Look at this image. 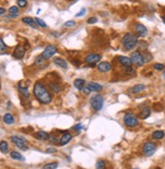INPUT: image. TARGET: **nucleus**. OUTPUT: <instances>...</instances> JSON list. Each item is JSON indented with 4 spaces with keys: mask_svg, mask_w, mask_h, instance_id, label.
Masks as SVG:
<instances>
[{
    "mask_svg": "<svg viewBox=\"0 0 165 169\" xmlns=\"http://www.w3.org/2000/svg\"><path fill=\"white\" fill-rule=\"evenodd\" d=\"M34 95L43 104H49L53 100V96L44 83L38 81L34 85Z\"/></svg>",
    "mask_w": 165,
    "mask_h": 169,
    "instance_id": "nucleus-1",
    "label": "nucleus"
},
{
    "mask_svg": "<svg viewBox=\"0 0 165 169\" xmlns=\"http://www.w3.org/2000/svg\"><path fill=\"white\" fill-rule=\"evenodd\" d=\"M138 37L132 32H127L122 39V45L128 51H132L138 46Z\"/></svg>",
    "mask_w": 165,
    "mask_h": 169,
    "instance_id": "nucleus-2",
    "label": "nucleus"
},
{
    "mask_svg": "<svg viewBox=\"0 0 165 169\" xmlns=\"http://www.w3.org/2000/svg\"><path fill=\"white\" fill-rule=\"evenodd\" d=\"M90 104H91L92 108H93L95 112H99L102 110V106H104V96L101 94H95L91 97L90 99Z\"/></svg>",
    "mask_w": 165,
    "mask_h": 169,
    "instance_id": "nucleus-3",
    "label": "nucleus"
},
{
    "mask_svg": "<svg viewBox=\"0 0 165 169\" xmlns=\"http://www.w3.org/2000/svg\"><path fill=\"white\" fill-rule=\"evenodd\" d=\"M124 123H125V125L127 126V127L135 128L139 125V119H138V117H136L134 113L128 112V113H126L125 117H124Z\"/></svg>",
    "mask_w": 165,
    "mask_h": 169,
    "instance_id": "nucleus-4",
    "label": "nucleus"
},
{
    "mask_svg": "<svg viewBox=\"0 0 165 169\" xmlns=\"http://www.w3.org/2000/svg\"><path fill=\"white\" fill-rule=\"evenodd\" d=\"M131 60H132V62H133V64H135L137 67H142V66L146 63L144 55L142 54L140 51H135V52L132 53Z\"/></svg>",
    "mask_w": 165,
    "mask_h": 169,
    "instance_id": "nucleus-5",
    "label": "nucleus"
},
{
    "mask_svg": "<svg viewBox=\"0 0 165 169\" xmlns=\"http://www.w3.org/2000/svg\"><path fill=\"white\" fill-rule=\"evenodd\" d=\"M102 90V85L96 82H90L87 85H85L83 89L84 94H89L90 92H99Z\"/></svg>",
    "mask_w": 165,
    "mask_h": 169,
    "instance_id": "nucleus-6",
    "label": "nucleus"
},
{
    "mask_svg": "<svg viewBox=\"0 0 165 169\" xmlns=\"http://www.w3.org/2000/svg\"><path fill=\"white\" fill-rule=\"evenodd\" d=\"M11 141L13 142V144L16 146L17 148H19L20 150H23V151H26L28 149V147L26 146V139L19 137V136H12L11 137Z\"/></svg>",
    "mask_w": 165,
    "mask_h": 169,
    "instance_id": "nucleus-7",
    "label": "nucleus"
},
{
    "mask_svg": "<svg viewBox=\"0 0 165 169\" xmlns=\"http://www.w3.org/2000/svg\"><path fill=\"white\" fill-rule=\"evenodd\" d=\"M156 149H157V147H156L155 143H153V142H147L143 147L144 155L147 156V157H151L156 152Z\"/></svg>",
    "mask_w": 165,
    "mask_h": 169,
    "instance_id": "nucleus-8",
    "label": "nucleus"
},
{
    "mask_svg": "<svg viewBox=\"0 0 165 169\" xmlns=\"http://www.w3.org/2000/svg\"><path fill=\"white\" fill-rule=\"evenodd\" d=\"M100 60H101V55L96 54V53H91L85 58V63L88 64L90 67H94Z\"/></svg>",
    "mask_w": 165,
    "mask_h": 169,
    "instance_id": "nucleus-9",
    "label": "nucleus"
},
{
    "mask_svg": "<svg viewBox=\"0 0 165 169\" xmlns=\"http://www.w3.org/2000/svg\"><path fill=\"white\" fill-rule=\"evenodd\" d=\"M57 51L58 50H57V48H56V46H54V45H48L41 56L44 58L45 60H49L57 53Z\"/></svg>",
    "mask_w": 165,
    "mask_h": 169,
    "instance_id": "nucleus-10",
    "label": "nucleus"
},
{
    "mask_svg": "<svg viewBox=\"0 0 165 169\" xmlns=\"http://www.w3.org/2000/svg\"><path fill=\"white\" fill-rule=\"evenodd\" d=\"M24 54H26V49L23 48V46H21V45H17V46L15 47V49H14L12 56L15 58V59L19 60V59H22V58L24 57Z\"/></svg>",
    "mask_w": 165,
    "mask_h": 169,
    "instance_id": "nucleus-11",
    "label": "nucleus"
},
{
    "mask_svg": "<svg viewBox=\"0 0 165 169\" xmlns=\"http://www.w3.org/2000/svg\"><path fill=\"white\" fill-rule=\"evenodd\" d=\"M135 30H136V32H137V36L141 37V38L146 37V34H148V30L146 28V26H143L142 23H136Z\"/></svg>",
    "mask_w": 165,
    "mask_h": 169,
    "instance_id": "nucleus-12",
    "label": "nucleus"
},
{
    "mask_svg": "<svg viewBox=\"0 0 165 169\" xmlns=\"http://www.w3.org/2000/svg\"><path fill=\"white\" fill-rule=\"evenodd\" d=\"M97 70L100 73H108L111 70V65L108 62H100L97 65Z\"/></svg>",
    "mask_w": 165,
    "mask_h": 169,
    "instance_id": "nucleus-13",
    "label": "nucleus"
},
{
    "mask_svg": "<svg viewBox=\"0 0 165 169\" xmlns=\"http://www.w3.org/2000/svg\"><path fill=\"white\" fill-rule=\"evenodd\" d=\"M22 22L26 24H28V26H32V28H39V26L37 24L36 20H35V18L30 17V16H26V17H22Z\"/></svg>",
    "mask_w": 165,
    "mask_h": 169,
    "instance_id": "nucleus-14",
    "label": "nucleus"
},
{
    "mask_svg": "<svg viewBox=\"0 0 165 169\" xmlns=\"http://www.w3.org/2000/svg\"><path fill=\"white\" fill-rule=\"evenodd\" d=\"M117 60H119V64H122L124 67H130V66H132V64H133L131 58L126 57V56H119L117 57Z\"/></svg>",
    "mask_w": 165,
    "mask_h": 169,
    "instance_id": "nucleus-15",
    "label": "nucleus"
},
{
    "mask_svg": "<svg viewBox=\"0 0 165 169\" xmlns=\"http://www.w3.org/2000/svg\"><path fill=\"white\" fill-rule=\"evenodd\" d=\"M35 138L40 141H48L49 138H50V135H49L47 132H44V131H40V132H37L35 133Z\"/></svg>",
    "mask_w": 165,
    "mask_h": 169,
    "instance_id": "nucleus-16",
    "label": "nucleus"
},
{
    "mask_svg": "<svg viewBox=\"0 0 165 169\" xmlns=\"http://www.w3.org/2000/svg\"><path fill=\"white\" fill-rule=\"evenodd\" d=\"M73 84H74V86H75L76 89H78V90H80V91H81V90L84 89L86 83H85V80H84V79H81V78H77V79L74 80Z\"/></svg>",
    "mask_w": 165,
    "mask_h": 169,
    "instance_id": "nucleus-17",
    "label": "nucleus"
},
{
    "mask_svg": "<svg viewBox=\"0 0 165 169\" xmlns=\"http://www.w3.org/2000/svg\"><path fill=\"white\" fill-rule=\"evenodd\" d=\"M145 89H146V85H144V84H136V85H134L133 87L130 89V92L133 94H136V93H140V92L144 91Z\"/></svg>",
    "mask_w": 165,
    "mask_h": 169,
    "instance_id": "nucleus-18",
    "label": "nucleus"
},
{
    "mask_svg": "<svg viewBox=\"0 0 165 169\" xmlns=\"http://www.w3.org/2000/svg\"><path fill=\"white\" fill-rule=\"evenodd\" d=\"M72 139V135L70 133H65L63 136L61 137V139H60V145L61 146H65L67 145L68 143H69L70 141H71Z\"/></svg>",
    "mask_w": 165,
    "mask_h": 169,
    "instance_id": "nucleus-19",
    "label": "nucleus"
},
{
    "mask_svg": "<svg viewBox=\"0 0 165 169\" xmlns=\"http://www.w3.org/2000/svg\"><path fill=\"white\" fill-rule=\"evenodd\" d=\"M53 62H54V64L56 66H58V67H60V68H63V69H66V68L68 67L67 62L64 59H62V58H54Z\"/></svg>",
    "mask_w": 165,
    "mask_h": 169,
    "instance_id": "nucleus-20",
    "label": "nucleus"
},
{
    "mask_svg": "<svg viewBox=\"0 0 165 169\" xmlns=\"http://www.w3.org/2000/svg\"><path fill=\"white\" fill-rule=\"evenodd\" d=\"M49 87L51 88V90H52L53 92H54V93H59L60 91H61L62 90V86L60 85L59 83H57V82H50V83H49Z\"/></svg>",
    "mask_w": 165,
    "mask_h": 169,
    "instance_id": "nucleus-21",
    "label": "nucleus"
},
{
    "mask_svg": "<svg viewBox=\"0 0 165 169\" xmlns=\"http://www.w3.org/2000/svg\"><path fill=\"white\" fill-rule=\"evenodd\" d=\"M3 121L6 125H12V123H14L15 119H14V117L11 113H5L3 117Z\"/></svg>",
    "mask_w": 165,
    "mask_h": 169,
    "instance_id": "nucleus-22",
    "label": "nucleus"
},
{
    "mask_svg": "<svg viewBox=\"0 0 165 169\" xmlns=\"http://www.w3.org/2000/svg\"><path fill=\"white\" fill-rule=\"evenodd\" d=\"M150 115H151V108L147 106V108H144L143 110H141V112H140V117L145 119H147V117H149Z\"/></svg>",
    "mask_w": 165,
    "mask_h": 169,
    "instance_id": "nucleus-23",
    "label": "nucleus"
},
{
    "mask_svg": "<svg viewBox=\"0 0 165 169\" xmlns=\"http://www.w3.org/2000/svg\"><path fill=\"white\" fill-rule=\"evenodd\" d=\"M10 157H11L13 160H18V161H24V157L19 153V152L12 151L11 153H10Z\"/></svg>",
    "mask_w": 165,
    "mask_h": 169,
    "instance_id": "nucleus-24",
    "label": "nucleus"
},
{
    "mask_svg": "<svg viewBox=\"0 0 165 169\" xmlns=\"http://www.w3.org/2000/svg\"><path fill=\"white\" fill-rule=\"evenodd\" d=\"M165 136V133L164 131H161V130H159V131H155L153 134H152V138L155 140H161L163 139Z\"/></svg>",
    "mask_w": 165,
    "mask_h": 169,
    "instance_id": "nucleus-25",
    "label": "nucleus"
},
{
    "mask_svg": "<svg viewBox=\"0 0 165 169\" xmlns=\"http://www.w3.org/2000/svg\"><path fill=\"white\" fill-rule=\"evenodd\" d=\"M123 72L126 74V75H129V76H134L136 75V70L134 69L132 66H130V67H125L123 69Z\"/></svg>",
    "mask_w": 165,
    "mask_h": 169,
    "instance_id": "nucleus-26",
    "label": "nucleus"
},
{
    "mask_svg": "<svg viewBox=\"0 0 165 169\" xmlns=\"http://www.w3.org/2000/svg\"><path fill=\"white\" fill-rule=\"evenodd\" d=\"M8 149H9V147H8V144L6 141H1L0 142V151L2 152V153H7L8 152Z\"/></svg>",
    "mask_w": 165,
    "mask_h": 169,
    "instance_id": "nucleus-27",
    "label": "nucleus"
},
{
    "mask_svg": "<svg viewBox=\"0 0 165 169\" xmlns=\"http://www.w3.org/2000/svg\"><path fill=\"white\" fill-rule=\"evenodd\" d=\"M30 81L28 79L21 80V81L18 83V88H23V89H28V86H30Z\"/></svg>",
    "mask_w": 165,
    "mask_h": 169,
    "instance_id": "nucleus-28",
    "label": "nucleus"
},
{
    "mask_svg": "<svg viewBox=\"0 0 165 169\" xmlns=\"http://www.w3.org/2000/svg\"><path fill=\"white\" fill-rule=\"evenodd\" d=\"M8 12H9L10 15L17 16L18 13H19V10H18L17 6H11V7H10L9 9H8Z\"/></svg>",
    "mask_w": 165,
    "mask_h": 169,
    "instance_id": "nucleus-29",
    "label": "nucleus"
},
{
    "mask_svg": "<svg viewBox=\"0 0 165 169\" xmlns=\"http://www.w3.org/2000/svg\"><path fill=\"white\" fill-rule=\"evenodd\" d=\"M96 169H106V163L104 160H98L95 164Z\"/></svg>",
    "mask_w": 165,
    "mask_h": 169,
    "instance_id": "nucleus-30",
    "label": "nucleus"
},
{
    "mask_svg": "<svg viewBox=\"0 0 165 169\" xmlns=\"http://www.w3.org/2000/svg\"><path fill=\"white\" fill-rule=\"evenodd\" d=\"M7 46L5 45V43L3 42L2 38H0V54H4L7 51Z\"/></svg>",
    "mask_w": 165,
    "mask_h": 169,
    "instance_id": "nucleus-31",
    "label": "nucleus"
},
{
    "mask_svg": "<svg viewBox=\"0 0 165 169\" xmlns=\"http://www.w3.org/2000/svg\"><path fill=\"white\" fill-rule=\"evenodd\" d=\"M18 90H19V92H20V94H21V96H23L24 98H28L30 96V91H28V89L18 88Z\"/></svg>",
    "mask_w": 165,
    "mask_h": 169,
    "instance_id": "nucleus-32",
    "label": "nucleus"
},
{
    "mask_svg": "<svg viewBox=\"0 0 165 169\" xmlns=\"http://www.w3.org/2000/svg\"><path fill=\"white\" fill-rule=\"evenodd\" d=\"M58 167V163L57 162H51V163H48L44 166V169H57Z\"/></svg>",
    "mask_w": 165,
    "mask_h": 169,
    "instance_id": "nucleus-33",
    "label": "nucleus"
},
{
    "mask_svg": "<svg viewBox=\"0 0 165 169\" xmlns=\"http://www.w3.org/2000/svg\"><path fill=\"white\" fill-rule=\"evenodd\" d=\"M153 68L155 70H157V71H162V70L165 69V66L161 63H155L153 65Z\"/></svg>",
    "mask_w": 165,
    "mask_h": 169,
    "instance_id": "nucleus-34",
    "label": "nucleus"
},
{
    "mask_svg": "<svg viewBox=\"0 0 165 169\" xmlns=\"http://www.w3.org/2000/svg\"><path fill=\"white\" fill-rule=\"evenodd\" d=\"M35 20H36L37 24H38L39 26H42V28H47L46 22H45L43 19H41V18H39V17H36V18H35Z\"/></svg>",
    "mask_w": 165,
    "mask_h": 169,
    "instance_id": "nucleus-35",
    "label": "nucleus"
},
{
    "mask_svg": "<svg viewBox=\"0 0 165 169\" xmlns=\"http://www.w3.org/2000/svg\"><path fill=\"white\" fill-rule=\"evenodd\" d=\"M45 61H47V60H45L42 56H39V57L36 59V65H37V66L43 65V64L45 63Z\"/></svg>",
    "mask_w": 165,
    "mask_h": 169,
    "instance_id": "nucleus-36",
    "label": "nucleus"
},
{
    "mask_svg": "<svg viewBox=\"0 0 165 169\" xmlns=\"http://www.w3.org/2000/svg\"><path fill=\"white\" fill-rule=\"evenodd\" d=\"M76 24V22L74 21V20H68V21H66L65 23H64V26H66V28H71V26H74Z\"/></svg>",
    "mask_w": 165,
    "mask_h": 169,
    "instance_id": "nucleus-37",
    "label": "nucleus"
},
{
    "mask_svg": "<svg viewBox=\"0 0 165 169\" xmlns=\"http://www.w3.org/2000/svg\"><path fill=\"white\" fill-rule=\"evenodd\" d=\"M17 5L19 6V7L23 8L28 5V2H26V0H17Z\"/></svg>",
    "mask_w": 165,
    "mask_h": 169,
    "instance_id": "nucleus-38",
    "label": "nucleus"
},
{
    "mask_svg": "<svg viewBox=\"0 0 165 169\" xmlns=\"http://www.w3.org/2000/svg\"><path fill=\"white\" fill-rule=\"evenodd\" d=\"M144 58H145V62L147 63V62H150L152 60V55L150 54L149 52H146L145 54H144Z\"/></svg>",
    "mask_w": 165,
    "mask_h": 169,
    "instance_id": "nucleus-39",
    "label": "nucleus"
},
{
    "mask_svg": "<svg viewBox=\"0 0 165 169\" xmlns=\"http://www.w3.org/2000/svg\"><path fill=\"white\" fill-rule=\"evenodd\" d=\"M96 22H97V18L94 17V16H92V17H89L87 19V23L88 24H94V23H96Z\"/></svg>",
    "mask_w": 165,
    "mask_h": 169,
    "instance_id": "nucleus-40",
    "label": "nucleus"
},
{
    "mask_svg": "<svg viewBox=\"0 0 165 169\" xmlns=\"http://www.w3.org/2000/svg\"><path fill=\"white\" fill-rule=\"evenodd\" d=\"M49 141H51V143L55 144V143H57V142L59 141V140H58V138L56 137V136L52 135V136H50V138H49Z\"/></svg>",
    "mask_w": 165,
    "mask_h": 169,
    "instance_id": "nucleus-41",
    "label": "nucleus"
},
{
    "mask_svg": "<svg viewBox=\"0 0 165 169\" xmlns=\"http://www.w3.org/2000/svg\"><path fill=\"white\" fill-rule=\"evenodd\" d=\"M85 12H86V9H85V8H82V9L79 11V13H77L75 16H76V17H80V16H83L84 14H85Z\"/></svg>",
    "mask_w": 165,
    "mask_h": 169,
    "instance_id": "nucleus-42",
    "label": "nucleus"
},
{
    "mask_svg": "<svg viewBox=\"0 0 165 169\" xmlns=\"http://www.w3.org/2000/svg\"><path fill=\"white\" fill-rule=\"evenodd\" d=\"M82 129V125L81 123H78V125H76L75 127L73 128V130H76V131H79V130Z\"/></svg>",
    "mask_w": 165,
    "mask_h": 169,
    "instance_id": "nucleus-43",
    "label": "nucleus"
},
{
    "mask_svg": "<svg viewBox=\"0 0 165 169\" xmlns=\"http://www.w3.org/2000/svg\"><path fill=\"white\" fill-rule=\"evenodd\" d=\"M56 151H57V150H56L55 148H49V149L47 150L48 153H54V152H56Z\"/></svg>",
    "mask_w": 165,
    "mask_h": 169,
    "instance_id": "nucleus-44",
    "label": "nucleus"
},
{
    "mask_svg": "<svg viewBox=\"0 0 165 169\" xmlns=\"http://www.w3.org/2000/svg\"><path fill=\"white\" fill-rule=\"evenodd\" d=\"M6 12V10L4 9V8H2V7H0V15H3L4 13Z\"/></svg>",
    "mask_w": 165,
    "mask_h": 169,
    "instance_id": "nucleus-45",
    "label": "nucleus"
},
{
    "mask_svg": "<svg viewBox=\"0 0 165 169\" xmlns=\"http://www.w3.org/2000/svg\"><path fill=\"white\" fill-rule=\"evenodd\" d=\"M162 20H163V22H164V24H165V15L162 16Z\"/></svg>",
    "mask_w": 165,
    "mask_h": 169,
    "instance_id": "nucleus-46",
    "label": "nucleus"
},
{
    "mask_svg": "<svg viewBox=\"0 0 165 169\" xmlns=\"http://www.w3.org/2000/svg\"><path fill=\"white\" fill-rule=\"evenodd\" d=\"M163 77L165 78V69L163 70Z\"/></svg>",
    "mask_w": 165,
    "mask_h": 169,
    "instance_id": "nucleus-47",
    "label": "nucleus"
},
{
    "mask_svg": "<svg viewBox=\"0 0 165 169\" xmlns=\"http://www.w3.org/2000/svg\"><path fill=\"white\" fill-rule=\"evenodd\" d=\"M69 1H75V0H69Z\"/></svg>",
    "mask_w": 165,
    "mask_h": 169,
    "instance_id": "nucleus-48",
    "label": "nucleus"
},
{
    "mask_svg": "<svg viewBox=\"0 0 165 169\" xmlns=\"http://www.w3.org/2000/svg\"><path fill=\"white\" fill-rule=\"evenodd\" d=\"M134 169H139V168H134Z\"/></svg>",
    "mask_w": 165,
    "mask_h": 169,
    "instance_id": "nucleus-49",
    "label": "nucleus"
}]
</instances>
